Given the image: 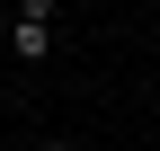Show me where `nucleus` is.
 Listing matches in <instances>:
<instances>
[{"mask_svg": "<svg viewBox=\"0 0 160 151\" xmlns=\"http://www.w3.org/2000/svg\"><path fill=\"white\" fill-rule=\"evenodd\" d=\"M9 53H18V62H45V53H53V27H45V18H18V27H9Z\"/></svg>", "mask_w": 160, "mask_h": 151, "instance_id": "f257e3e1", "label": "nucleus"}, {"mask_svg": "<svg viewBox=\"0 0 160 151\" xmlns=\"http://www.w3.org/2000/svg\"><path fill=\"white\" fill-rule=\"evenodd\" d=\"M36 151H80V142H36Z\"/></svg>", "mask_w": 160, "mask_h": 151, "instance_id": "20e7f679", "label": "nucleus"}, {"mask_svg": "<svg viewBox=\"0 0 160 151\" xmlns=\"http://www.w3.org/2000/svg\"><path fill=\"white\" fill-rule=\"evenodd\" d=\"M9 27H18V9H9V0H0V45H9Z\"/></svg>", "mask_w": 160, "mask_h": 151, "instance_id": "7ed1b4c3", "label": "nucleus"}, {"mask_svg": "<svg viewBox=\"0 0 160 151\" xmlns=\"http://www.w3.org/2000/svg\"><path fill=\"white\" fill-rule=\"evenodd\" d=\"M9 9H18V18H45V27H53V18H62V0H9Z\"/></svg>", "mask_w": 160, "mask_h": 151, "instance_id": "f03ea898", "label": "nucleus"}]
</instances>
